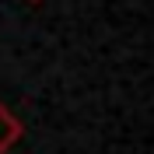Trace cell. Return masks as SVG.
Masks as SVG:
<instances>
[{
    "mask_svg": "<svg viewBox=\"0 0 154 154\" xmlns=\"http://www.w3.org/2000/svg\"><path fill=\"white\" fill-rule=\"evenodd\" d=\"M21 133H25V126H21V119L14 112H11L4 102H0V154H7L11 147L21 140Z\"/></svg>",
    "mask_w": 154,
    "mask_h": 154,
    "instance_id": "6da1fadb",
    "label": "cell"
}]
</instances>
